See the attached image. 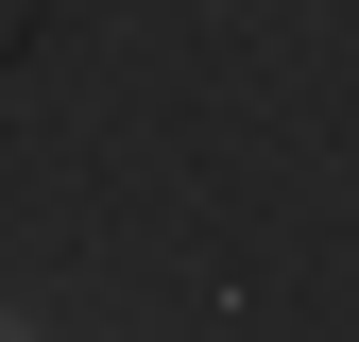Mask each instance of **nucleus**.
Wrapping results in <instances>:
<instances>
[{
	"label": "nucleus",
	"mask_w": 359,
	"mask_h": 342,
	"mask_svg": "<svg viewBox=\"0 0 359 342\" xmlns=\"http://www.w3.org/2000/svg\"><path fill=\"white\" fill-rule=\"evenodd\" d=\"M0 342H34V325H18V308H0Z\"/></svg>",
	"instance_id": "obj_1"
}]
</instances>
